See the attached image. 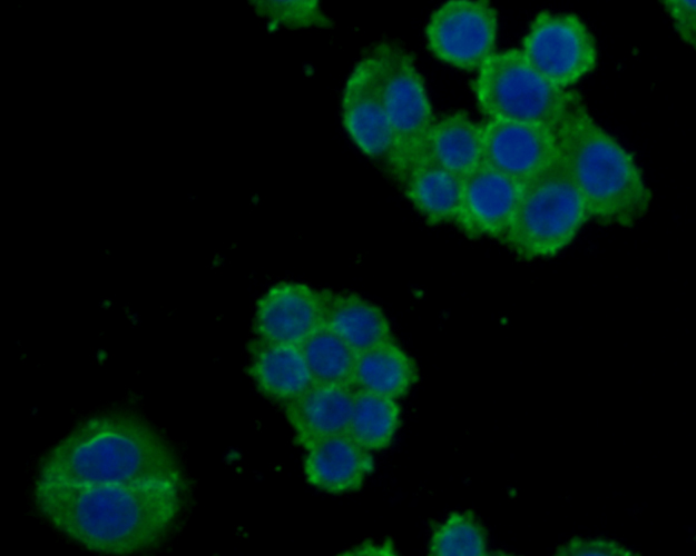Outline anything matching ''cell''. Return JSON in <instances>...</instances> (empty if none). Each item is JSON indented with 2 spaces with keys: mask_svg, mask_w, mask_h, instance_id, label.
I'll list each match as a JSON object with an SVG mask.
<instances>
[{
  "mask_svg": "<svg viewBox=\"0 0 696 556\" xmlns=\"http://www.w3.org/2000/svg\"><path fill=\"white\" fill-rule=\"evenodd\" d=\"M33 496L42 517L75 543L99 554L133 555L160 543L174 525L182 480L36 483Z\"/></svg>",
  "mask_w": 696,
  "mask_h": 556,
  "instance_id": "6da1fadb",
  "label": "cell"
},
{
  "mask_svg": "<svg viewBox=\"0 0 696 556\" xmlns=\"http://www.w3.org/2000/svg\"><path fill=\"white\" fill-rule=\"evenodd\" d=\"M180 478L174 454L145 423L122 415L89 418L43 457L36 483L121 484Z\"/></svg>",
  "mask_w": 696,
  "mask_h": 556,
  "instance_id": "7a4b0ae2",
  "label": "cell"
},
{
  "mask_svg": "<svg viewBox=\"0 0 696 556\" xmlns=\"http://www.w3.org/2000/svg\"><path fill=\"white\" fill-rule=\"evenodd\" d=\"M555 132L557 157L590 219L631 227L646 215L651 192L635 157L594 119L578 97Z\"/></svg>",
  "mask_w": 696,
  "mask_h": 556,
  "instance_id": "3957f363",
  "label": "cell"
},
{
  "mask_svg": "<svg viewBox=\"0 0 696 556\" xmlns=\"http://www.w3.org/2000/svg\"><path fill=\"white\" fill-rule=\"evenodd\" d=\"M589 219L581 195L557 157L521 185L503 242L522 259L549 258L569 246Z\"/></svg>",
  "mask_w": 696,
  "mask_h": 556,
  "instance_id": "277c9868",
  "label": "cell"
},
{
  "mask_svg": "<svg viewBox=\"0 0 696 556\" xmlns=\"http://www.w3.org/2000/svg\"><path fill=\"white\" fill-rule=\"evenodd\" d=\"M473 92L490 120L530 122L556 130L577 95L540 75L521 50L496 52L478 71Z\"/></svg>",
  "mask_w": 696,
  "mask_h": 556,
  "instance_id": "5b68a950",
  "label": "cell"
},
{
  "mask_svg": "<svg viewBox=\"0 0 696 556\" xmlns=\"http://www.w3.org/2000/svg\"><path fill=\"white\" fill-rule=\"evenodd\" d=\"M373 49L382 64L384 105L394 139L389 169L400 180L437 119L412 54L394 42Z\"/></svg>",
  "mask_w": 696,
  "mask_h": 556,
  "instance_id": "8992f818",
  "label": "cell"
},
{
  "mask_svg": "<svg viewBox=\"0 0 696 556\" xmlns=\"http://www.w3.org/2000/svg\"><path fill=\"white\" fill-rule=\"evenodd\" d=\"M527 61L560 89L577 83L598 64L596 39L575 13L541 11L522 40Z\"/></svg>",
  "mask_w": 696,
  "mask_h": 556,
  "instance_id": "52a82bcc",
  "label": "cell"
},
{
  "mask_svg": "<svg viewBox=\"0 0 696 556\" xmlns=\"http://www.w3.org/2000/svg\"><path fill=\"white\" fill-rule=\"evenodd\" d=\"M498 29V12L489 1L450 0L430 16L427 46L451 67L479 71L496 53Z\"/></svg>",
  "mask_w": 696,
  "mask_h": 556,
  "instance_id": "ba28073f",
  "label": "cell"
},
{
  "mask_svg": "<svg viewBox=\"0 0 696 556\" xmlns=\"http://www.w3.org/2000/svg\"><path fill=\"white\" fill-rule=\"evenodd\" d=\"M342 122L355 146L369 158L390 166L394 139L383 95V73L372 48L352 68L341 99Z\"/></svg>",
  "mask_w": 696,
  "mask_h": 556,
  "instance_id": "9c48e42d",
  "label": "cell"
},
{
  "mask_svg": "<svg viewBox=\"0 0 696 556\" xmlns=\"http://www.w3.org/2000/svg\"><path fill=\"white\" fill-rule=\"evenodd\" d=\"M482 138V162L521 185L557 158L556 132L542 125L489 120Z\"/></svg>",
  "mask_w": 696,
  "mask_h": 556,
  "instance_id": "30bf717a",
  "label": "cell"
},
{
  "mask_svg": "<svg viewBox=\"0 0 696 556\" xmlns=\"http://www.w3.org/2000/svg\"><path fill=\"white\" fill-rule=\"evenodd\" d=\"M520 190L521 183L482 162L462 178L455 224L469 238L491 237L503 241Z\"/></svg>",
  "mask_w": 696,
  "mask_h": 556,
  "instance_id": "8fae6325",
  "label": "cell"
},
{
  "mask_svg": "<svg viewBox=\"0 0 696 556\" xmlns=\"http://www.w3.org/2000/svg\"><path fill=\"white\" fill-rule=\"evenodd\" d=\"M323 291L301 282H280L258 300L255 331L263 340L300 345L323 325Z\"/></svg>",
  "mask_w": 696,
  "mask_h": 556,
  "instance_id": "7c38bea8",
  "label": "cell"
},
{
  "mask_svg": "<svg viewBox=\"0 0 696 556\" xmlns=\"http://www.w3.org/2000/svg\"><path fill=\"white\" fill-rule=\"evenodd\" d=\"M304 471L316 488L333 493L357 490L373 470L370 450L347 433L322 438L306 447Z\"/></svg>",
  "mask_w": 696,
  "mask_h": 556,
  "instance_id": "4fadbf2b",
  "label": "cell"
},
{
  "mask_svg": "<svg viewBox=\"0 0 696 556\" xmlns=\"http://www.w3.org/2000/svg\"><path fill=\"white\" fill-rule=\"evenodd\" d=\"M354 389L347 385L313 383L285 404L296 440L305 448L322 438L346 433Z\"/></svg>",
  "mask_w": 696,
  "mask_h": 556,
  "instance_id": "5bb4252c",
  "label": "cell"
},
{
  "mask_svg": "<svg viewBox=\"0 0 696 556\" xmlns=\"http://www.w3.org/2000/svg\"><path fill=\"white\" fill-rule=\"evenodd\" d=\"M482 126L467 112L454 111L434 122L418 147L409 169L415 163L428 162L463 178L482 163Z\"/></svg>",
  "mask_w": 696,
  "mask_h": 556,
  "instance_id": "9a60e30c",
  "label": "cell"
},
{
  "mask_svg": "<svg viewBox=\"0 0 696 556\" xmlns=\"http://www.w3.org/2000/svg\"><path fill=\"white\" fill-rule=\"evenodd\" d=\"M248 373L267 397L288 403L313 383L298 345L257 339L249 346Z\"/></svg>",
  "mask_w": 696,
  "mask_h": 556,
  "instance_id": "2e32d148",
  "label": "cell"
},
{
  "mask_svg": "<svg viewBox=\"0 0 696 556\" xmlns=\"http://www.w3.org/2000/svg\"><path fill=\"white\" fill-rule=\"evenodd\" d=\"M323 325L356 354L393 339L389 319L373 302L354 294L323 291Z\"/></svg>",
  "mask_w": 696,
  "mask_h": 556,
  "instance_id": "e0dca14e",
  "label": "cell"
},
{
  "mask_svg": "<svg viewBox=\"0 0 696 556\" xmlns=\"http://www.w3.org/2000/svg\"><path fill=\"white\" fill-rule=\"evenodd\" d=\"M415 210L430 225L455 222L462 195V178L439 166L419 162L399 180Z\"/></svg>",
  "mask_w": 696,
  "mask_h": 556,
  "instance_id": "ac0fdd59",
  "label": "cell"
},
{
  "mask_svg": "<svg viewBox=\"0 0 696 556\" xmlns=\"http://www.w3.org/2000/svg\"><path fill=\"white\" fill-rule=\"evenodd\" d=\"M418 377L413 358L391 339L357 354L353 385L398 399L410 391Z\"/></svg>",
  "mask_w": 696,
  "mask_h": 556,
  "instance_id": "d6986e66",
  "label": "cell"
},
{
  "mask_svg": "<svg viewBox=\"0 0 696 556\" xmlns=\"http://www.w3.org/2000/svg\"><path fill=\"white\" fill-rule=\"evenodd\" d=\"M401 423L396 399L356 388L347 434L367 450L390 446Z\"/></svg>",
  "mask_w": 696,
  "mask_h": 556,
  "instance_id": "ffe728a7",
  "label": "cell"
},
{
  "mask_svg": "<svg viewBox=\"0 0 696 556\" xmlns=\"http://www.w3.org/2000/svg\"><path fill=\"white\" fill-rule=\"evenodd\" d=\"M298 347L314 383L353 386L357 354L332 329L320 326Z\"/></svg>",
  "mask_w": 696,
  "mask_h": 556,
  "instance_id": "44dd1931",
  "label": "cell"
},
{
  "mask_svg": "<svg viewBox=\"0 0 696 556\" xmlns=\"http://www.w3.org/2000/svg\"><path fill=\"white\" fill-rule=\"evenodd\" d=\"M429 553L434 556L487 555V530L473 512H453L434 527Z\"/></svg>",
  "mask_w": 696,
  "mask_h": 556,
  "instance_id": "7402d4cb",
  "label": "cell"
},
{
  "mask_svg": "<svg viewBox=\"0 0 696 556\" xmlns=\"http://www.w3.org/2000/svg\"><path fill=\"white\" fill-rule=\"evenodd\" d=\"M249 4L273 28L297 30L333 27L332 19L323 11L316 0H256L249 1Z\"/></svg>",
  "mask_w": 696,
  "mask_h": 556,
  "instance_id": "603a6c76",
  "label": "cell"
},
{
  "mask_svg": "<svg viewBox=\"0 0 696 556\" xmlns=\"http://www.w3.org/2000/svg\"><path fill=\"white\" fill-rule=\"evenodd\" d=\"M558 556H633L634 550L618 540L607 537L575 536L559 545Z\"/></svg>",
  "mask_w": 696,
  "mask_h": 556,
  "instance_id": "cb8c5ba5",
  "label": "cell"
},
{
  "mask_svg": "<svg viewBox=\"0 0 696 556\" xmlns=\"http://www.w3.org/2000/svg\"><path fill=\"white\" fill-rule=\"evenodd\" d=\"M663 7L669 14L680 39L692 48L696 44V3L694 0H665Z\"/></svg>",
  "mask_w": 696,
  "mask_h": 556,
  "instance_id": "d4e9b609",
  "label": "cell"
},
{
  "mask_svg": "<svg viewBox=\"0 0 696 556\" xmlns=\"http://www.w3.org/2000/svg\"><path fill=\"white\" fill-rule=\"evenodd\" d=\"M392 545L363 544L347 552L346 555H393Z\"/></svg>",
  "mask_w": 696,
  "mask_h": 556,
  "instance_id": "484cf974",
  "label": "cell"
}]
</instances>
